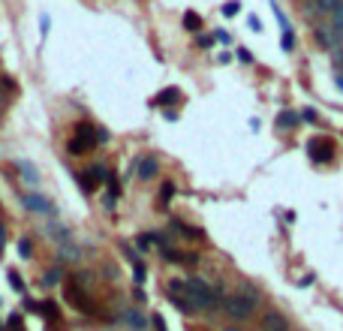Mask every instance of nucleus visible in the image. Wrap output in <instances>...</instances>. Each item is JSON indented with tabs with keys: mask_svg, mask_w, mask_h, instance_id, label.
Listing matches in <instances>:
<instances>
[{
	"mask_svg": "<svg viewBox=\"0 0 343 331\" xmlns=\"http://www.w3.org/2000/svg\"><path fill=\"white\" fill-rule=\"evenodd\" d=\"M235 54H238V60H241V63H253V51H250V48H238Z\"/></svg>",
	"mask_w": 343,
	"mask_h": 331,
	"instance_id": "obj_28",
	"label": "nucleus"
},
{
	"mask_svg": "<svg viewBox=\"0 0 343 331\" xmlns=\"http://www.w3.org/2000/svg\"><path fill=\"white\" fill-rule=\"evenodd\" d=\"M223 331H238V328H223Z\"/></svg>",
	"mask_w": 343,
	"mask_h": 331,
	"instance_id": "obj_41",
	"label": "nucleus"
},
{
	"mask_svg": "<svg viewBox=\"0 0 343 331\" xmlns=\"http://www.w3.org/2000/svg\"><path fill=\"white\" fill-rule=\"evenodd\" d=\"M214 39H217V42H223V45H226V42H232V36H229L226 30H217V33H214Z\"/></svg>",
	"mask_w": 343,
	"mask_h": 331,
	"instance_id": "obj_35",
	"label": "nucleus"
},
{
	"mask_svg": "<svg viewBox=\"0 0 343 331\" xmlns=\"http://www.w3.org/2000/svg\"><path fill=\"white\" fill-rule=\"evenodd\" d=\"M93 145H96V130L90 124H78L75 139L69 142V154H87V151H93Z\"/></svg>",
	"mask_w": 343,
	"mask_h": 331,
	"instance_id": "obj_3",
	"label": "nucleus"
},
{
	"mask_svg": "<svg viewBox=\"0 0 343 331\" xmlns=\"http://www.w3.org/2000/svg\"><path fill=\"white\" fill-rule=\"evenodd\" d=\"M316 42H319V45H331L334 39L328 36V30H316Z\"/></svg>",
	"mask_w": 343,
	"mask_h": 331,
	"instance_id": "obj_30",
	"label": "nucleus"
},
{
	"mask_svg": "<svg viewBox=\"0 0 343 331\" xmlns=\"http://www.w3.org/2000/svg\"><path fill=\"white\" fill-rule=\"evenodd\" d=\"M301 118H304L307 124H313V121H316V112H313V108H304V112H301Z\"/></svg>",
	"mask_w": 343,
	"mask_h": 331,
	"instance_id": "obj_37",
	"label": "nucleus"
},
{
	"mask_svg": "<svg viewBox=\"0 0 343 331\" xmlns=\"http://www.w3.org/2000/svg\"><path fill=\"white\" fill-rule=\"evenodd\" d=\"M187 301L196 310H214V307H220L217 304V289H211V283L202 280V277H190L187 280Z\"/></svg>",
	"mask_w": 343,
	"mask_h": 331,
	"instance_id": "obj_2",
	"label": "nucleus"
},
{
	"mask_svg": "<svg viewBox=\"0 0 343 331\" xmlns=\"http://www.w3.org/2000/svg\"><path fill=\"white\" fill-rule=\"evenodd\" d=\"M331 21H334V30L340 33V30H343V3L334 9V12H331Z\"/></svg>",
	"mask_w": 343,
	"mask_h": 331,
	"instance_id": "obj_26",
	"label": "nucleus"
},
{
	"mask_svg": "<svg viewBox=\"0 0 343 331\" xmlns=\"http://www.w3.org/2000/svg\"><path fill=\"white\" fill-rule=\"evenodd\" d=\"M124 256H127L133 265H139V256H136V250H133V247H127V244H124Z\"/></svg>",
	"mask_w": 343,
	"mask_h": 331,
	"instance_id": "obj_34",
	"label": "nucleus"
},
{
	"mask_svg": "<svg viewBox=\"0 0 343 331\" xmlns=\"http://www.w3.org/2000/svg\"><path fill=\"white\" fill-rule=\"evenodd\" d=\"M121 319H124V325H130L133 331H145V328H148V316H142V313H139V310H133V307H130V310H124V313H121Z\"/></svg>",
	"mask_w": 343,
	"mask_h": 331,
	"instance_id": "obj_7",
	"label": "nucleus"
},
{
	"mask_svg": "<svg viewBox=\"0 0 343 331\" xmlns=\"http://www.w3.org/2000/svg\"><path fill=\"white\" fill-rule=\"evenodd\" d=\"M157 172H160V163H157L154 157H145V160H139V178H142V181H151V178H157Z\"/></svg>",
	"mask_w": 343,
	"mask_h": 331,
	"instance_id": "obj_8",
	"label": "nucleus"
},
{
	"mask_svg": "<svg viewBox=\"0 0 343 331\" xmlns=\"http://www.w3.org/2000/svg\"><path fill=\"white\" fill-rule=\"evenodd\" d=\"M262 328H265V331H289V322H286L280 313H265Z\"/></svg>",
	"mask_w": 343,
	"mask_h": 331,
	"instance_id": "obj_9",
	"label": "nucleus"
},
{
	"mask_svg": "<svg viewBox=\"0 0 343 331\" xmlns=\"http://www.w3.org/2000/svg\"><path fill=\"white\" fill-rule=\"evenodd\" d=\"M57 250H60V256H63V259H78V253H81V250L72 244V238H63V241H57Z\"/></svg>",
	"mask_w": 343,
	"mask_h": 331,
	"instance_id": "obj_13",
	"label": "nucleus"
},
{
	"mask_svg": "<svg viewBox=\"0 0 343 331\" xmlns=\"http://www.w3.org/2000/svg\"><path fill=\"white\" fill-rule=\"evenodd\" d=\"M280 48H283V51H292V48H295V36H292V33H283Z\"/></svg>",
	"mask_w": 343,
	"mask_h": 331,
	"instance_id": "obj_27",
	"label": "nucleus"
},
{
	"mask_svg": "<svg viewBox=\"0 0 343 331\" xmlns=\"http://www.w3.org/2000/svg\"><path fill=\"white\" fill-rule=\"evenodd\" d=\"M307 151H310V160H316V163H328L331 160V142H325V139H310Z\"/></svg>",
	"mask_w": 343,
	"mask_h": 331,
	"instance_id": "obj_4",
	"label": "nucleus"
},
{
	"mask_svg": "<svg viewBox=\"0 0 343 331\" xmlns=\"http://www.w3.org/2000/svg\"><path fill=\"white\" fill-rule=\"evenodd\" d=\"M60 277H63V268L54 265V268H48V274L42 277V283H45V286H54V283H60Z\"/></svg>",
	"mask_w": 343,
	"mask_h": 331,
	"instance_id": "obj_16",
	"label": "nucleus"
},
{
	"mask_svg": "<svg viewBox=\"0 0 343 331\" xmlns=\"http://www.w3.org/2000/svg\"><path fill=\"white\" fill-rule=\"evenodd\" d=\"M247 21H250V27H253V30H262V21H259V18H256V15H250V18H247Z\"/></svg>",
	"mask_w": 343,
	"mask_h": 331,
	"instance_id": "obj_39",
	"label": "nucleus"
},
{
	"mask_svg": "<svg viewBox=\"0 0 343 331\" xmlns=\"http://www.w3.org/2000/svg\"><path fill=\"white\" fill-rule=\"evenodd\" d=\"M256 307H259V292H256V289H241V292H235V295H229V298L223 301V310H226L229 319H235V322L250 319V316L256 313Z\"/></svg>",
	"mask_w": 343,
	"mask_h": 331,
	"instance_id": "obj_1",
	"label": "nucleus"
},
{
	"mask_svg": "<svg viewBox=\"0 0 343 331\" xmlns=\"http://www.w3.org/2000/svg\"><path fill=\"white\" fill-rule=\"evenodd\" d=\"M298 121H301V115L292 112V108H286V112L277 115V127H280V130H292V127H298Z\"/></svg>",
	"mask_w": 343,
	"mask_h": 331,
	"instance_id": "obj_10",
	"label": "nucleus"
},
{
	"mask_svg": "<svg viewBox=\"0 0 343 331\" xmlns=\"http://www.w3.org/2000/svg\"><path fill=\"white\" fill-rule=\"evenodd\" d=\"M18 169L24 172V178H27L30 184H36V181H39V175H36V169H33V166H27V163H18Z\"/></svg>",
	"mask_w": 343,
	"mask_h": 331,
	"instance_id": "obj_24",
	"label": "nucleus"
},
{
	"mask_svg": "<svg viewBox=\"0 0 343 331\" xmlns=\"http://www.w3.org/2000/svg\"><path fill=\"white\" fill-rule=\"evenodd\" d=\"M18 331H21V328H18Z\"/></svg>",
	"mask_w": 343,
	"mask_h": 331,
	"instance_id": "obj_42",
	"label": "nucleus"
},
{
	"mask_svg": "<svg viewBox=\"0 0 343 331\" xmlns=\"http://www.w3.org/2000/svg\"><path fill=\"white\" fill-rule=\"evenodd\" d=\"M24 205H27L30 211H39V214H51V211H54V205H51L45 196H39V193H27V196H24Z\"/></svg>",
	"mask_w": 343,
	"mask_h": 331,
	"instance_id": "obj_6",
	"label": "nucleus"
},
{
	"mask_svg": "<svg viewBox=\"0 0 343 331\" xmlns=\"http://www.w3.org/2000/svg\"><path fill=\"white\" fill-rule=\"evenodd\" d=\"M18 256H21V259H30V256H33V244H30L27 238L18 241Z\"/></svg>",
	"mask_w": 343,
	"mask_h": 331,
	"instance_id": "obj_23",
	"label": "nucleus"
},
{
	"mask_svg": "<svg viewBox=\"0 0 343 331\" xmlns=\"http://www.w3.org/2000/svg\"><path fill=\"white\" fill-rule=\"evenodd\" d=\"M21 328V316L15 313V316H9V331H18Z\"/></svg>",
	"mask_w": 343,
	"mask_h": 331,
	"instance_id": "obj_36",
	"label": "nucleus"
},
{
	"mask_svg": "<svg viewBox=\"0 0 343 331\" xmlns=\"http://www.w3.org/2000/svg\"><path fill=\"white\" fill-rule=\"evenodd\" d=\"M36 310H39V313H42L48 322H51V319H57V304H54V301H42Z\"/></svg>",
	"mask_w": 343,
	"mask_h": 331,
	"instance_id": "obj_18",
	"label": "nucleus"
},
{
	"mask_svg": "<svg viewBox=\"0 0 343 331\" xmlns=\"http://www.w3.org/2000/svg\"><path fill=\"white\" fill-rule=\"evenodd\" d=\"M172 229H178L184 238H190V241H199L202 238V229H193V226H187V223H181V220H172Z\"/></svg>",
	"mask_w": 343,
	"mask_h": 331,
	"instance_id": "obj_12",
	"label": "nucleus"
},
{
	"mask_svg": "<svg viewBox=\"0 0 343 331\" xmlns=\"http://www.w3.org/2000/svg\"><path fill=\"white\" fill-rule=\"evenodd\" d=\"M133 271H136V283H145V277H148V271H145V265L139 262V265H136Z\"/></svg>",
	"mask_w": 343,
	"mask_h": 331,
	"instance_id": "obj_31",
	"label": "nucleus"
},
{
	"mask_svg": "<svg viewBox=\"0 0 343 331\" xmlns=\"http://www.w3.org/2000/svg\"><path fill=\"white\" fill-rule=\"evenodd\" d=\"M151 322H154V328H157V331H169V328H166V322H163V316H160V313H154V316H151Z\"/></svg>",
	"mask_w": 343,
	"mask_h": 331,
	"instance_id": "obj_33",
	"label": "nucleus"
},
{
	"mask_svg": "<svg viewBox=\"0 0 343 331\" xmlns=\"http://www.w3.org/2000/svg\"><path fill=\"white\" fill-rule=\"evenodd\" d=\"M87 175H90V178H93V181H96V184H99V181H105V178H108V175H105V169H102V166H90V169H87Z\"/></svg>",
	"mask_w": 343,
	"mask_h": 331,
	"instance_id": "obj_25",
	"label": "nucleus"
},
{
	"mask_svg": "<svg viewBox=\"0 0 343 331\" xmlns=\"http://www.w3.org/2000/svg\"><path fill=\"white\" fill-rule=\"evenodd\" d=\"M151 244H154V232H145V235L136 238V247L139 250H151Z\"/></svg>",
	"mask_w": 343,
	"mask_h": 331,
	"instance_id": "obj_22",
	"label": "nucleus"
},
{
	"mask_svg": "<svg viewBox=\"0 0 343 331\" xmlns=\"http://www.w3.org/2000/svg\"><path fill=\"white\" fill-rule=\"evenodd\" d=\"M9 283H12V289H18V292L24 289V283H21V277H18L15 271H9Z\"/></svg>",
	"mask_w": 343,
	"mask_h": 331,
	"instance_id": "obj_32",
	"label": "nucleus"
},
{
	"mask_svg": "<svg viewBox=\"0 0 343 331\" xmlns=\"http://www.w3.org/2000/svg\"><path fill=\"white\" fill-rule=\"evenodd\" d=\"M172 196H175V184H163V190H160V199H163V202H169Z\"/></svg>",
	"mask_w": 343,
	"mask_h": 331,
	"instance_id": "obj_29",
	"label": "nucleus"
},
{
	"mask_svg": "<svg viewBox=\"0 0 343 331\" xmlns=\"http://www.w3.org/2000/svg\"><path fill=\"white\" fill-rule=\"evenodd\" d=\"M184 27H187L190 33L202 30V15H199V12H184Z\"/></svg>",
	"mask_w": 343,
	"mask_h": 331,
	"instance_id": "obj_14",
	"label": "nucleus"
},
{
	"mask_svg": "<svg viewBox=\"0 0 343 331\" xmlns=\"http://www.w3.org/2000/svg\"><path fill=\"white\" fill-rule=\"evenodd\" d=\"M178 96H181V90H178V87H163V90H160L151 102H154V105H169V102H175Z\"/></svg>",
	"mask_w": 343,
	"mask_h": 331,
	"instance_id": "obj_11",
	"label": "nucleus"
},
{
	"mask_svg": "<svg viewBox=\"0 0 343 331\" xmlns=\"http://www.w3.org/2000/svg\"><path fill=\"white\" fill-rule=\"evenodd\" d=\"M169 295L187 298V280H172V283H169Z\"/></svg>",
	"mask_w": 343,
	"mask_h": 331,
	"instance_id": "obj_19",
	"label": "nucleus"
},
{
	"mask_svg": "<svg viewBox=\"0 0 343 331\" xmlns=\"http://www.w3.org/2000/svg\"><path fill=\"white\" fill-rule=\"evenodd\" d=\"M99 142H108V133H105V130H96V145H99Z\"/></svg>",
	"mask_w": 343,
	"mask_h": 331,
	"instance_id": "obj_40",
	"label": "nucleus"
},
{
	"mask_svg": "<svg viewBox=\"0 0 343 331\" xmlns=\"http://www.w3.org/2000/svg\"><path fill=\"white\" fill-rule=\"evenodd\" d=\"M169 301H172V307H175V310H181V313H193V310H196V307H193V304H190L187 298H178V295H169Z\"/></svg>",
	"mask_w": 343,
	"mask_h": 331,
	"instance_id": "obj_17",
	"label": "nucleus"
},
{
	"mask_svg": "<svg viewBox=\"0 0 343 331\" xmlns=\"http://www.w3.org/2000/svg\"><path fill=\"white\" fill-rule=\"evenodd\" d=\"M66 298H69V304H72V307H78L81 313H93V304L87 301V295H84L78 286H69V289H66Z\"/></svg>",
	"mask_w": 343,
	"mask_h": 331,
	"instance_id": "obj_5",
	"label": "nucleus"
},
{
	"mask_svg": "<svg viewBox=\"0 0 343 331\" xmlns=\"http://www.w3.org/2000/svg\"><path fill=\"white\" fill-rule=\"evenodd\" d=\"M313 6L319 9V12H325V15H331L337 6H340V0H313Z\"/></svg>",
	"mask_w": 343,
	"mask_h": 331,
	"instance_id": "obj_20",
	"label": "nucleus"
},
{
	"mask_svg": "<svg viewBox=\"0 0 343 331\" xmlns=\"http://www.w3.org/2000/svg\"><path fill=\"white\" fill-rule=\"evenodd\" d=\"M220 9H223V15H226V18H232V15H238V12H241V3H238V0H226Z\"/></svg>",
	"mask_w": 343,
	"mask_h": 331,
	"instance_id": "obj_21",
	"label": "nucleus"
},
{
	"mask_svg": "<svg viewBox=\"0 0 343 331\" xmlns=\"http://www.w3.org/2000/svg\"><path fill=\"white\" fill-rule=\"evenodd\" d=\"M199 45H202V48H211V45H214V36H199Z\"/></svg>",
	"mask_w": 343,
	"mask_h": 331,
	"instance_id": "obj_38",
	"label": "nucleus"
},
{
	"mask_svg": "<svg viewBox=\"0 0 343 331\" xmlns=\"http://www.w3.org/2000/svg\"><path fill=\"white\" fill-rule=\"evenodd\" d=\"M75 181H78V187H81L84 193H93V190H96V181H93V178H90L87 172H81V175H75Z\"/></svg>",
	"mask_w": 343,
	"mask_h": 331,
	"instance_id": "obj_15",
	"label": "nucleus"
}]
</instances>
